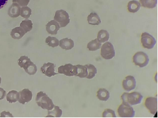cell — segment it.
<instances>
[{"instance_id":"1","label":"cell","mask_w":158,"mask_h":118,"mask_svg":"<svg viewBox=\"0 0 158 118\" xmlns=\"http://www.w3.org/2000/svg\"><path fill=\"white\" fill-rule=\"evenodd\" d=\"M35 100L38 106L44 109L51 110L54 106L52 100L42 91L37 93Z\"/></svg>"},{"instance_id":"2","label":"cell","mask_w":158,"mask_h":118,"mask_svg":"<svg viewBox=\"0 0 158 118\" xmlns=\"http://www.w3.org/2000/svg\"><path fill=\"white\" fill-rule=\"evenodd\" d=\"M19 65L24 69L25 72L30 75H34L37 71L35 64L32 62L28 57L23 56L20 57L18 61Z\"/></svg>"},{"instance_id":"3","label":"cell","mask_w":158,"mask_h":118,"mask_svg":"<svg viewBox=\"0 0 158 118\" xmlns=\"http://www.w3.org/2000/svg\"><path fill=\"white\" fill-rule=\"evenodd\" d=\"M143 98V96L140 93L136 92L131 93H125L121 96L123 103L130 105L140 104Z\"/></svg>"},{"instance_id":"4","label":"cell","mask_w":158,"mask_h":118,"mask_svg":"<svg viewBox=\"0 0 158 118\" xmlns=\"http://www.w3.org/2000/svg\"><path fill=\"white\" fill-rule=\"evenodd\" d=\"M54 19L58 23L60 28L64 27L70 22L69 14L63 10L56 11Z\"/></svg>"},{"instance_id":"5","label":"cell","mask_w":158,"mask_h":118,"mask_svg":"<svg viewBox=\"0 0 158 118\" xmlns=\"http://www.w3.org/2000/svg\"><path fill=\"white\" fill-rule=\"evenodd\" d=\"M133 59L135 65L141 68L148 65L149 61L148 55L144 52L142 51L136 53L134 56Z\"/></svg>"},{"instance_id":"6","label":"cell","mask_w":158,"mask_h":118,"mask_svg":"<svg viewBox=\"0 0 158 118\" xmlns=\"http://www.w3.org/2000/svg\"><path fill=\"white\" fill-rule=\"evenodd\" d=\"M101 55L106 60L111 59L115 56V51L111 43L108 42L102 45L101 49Z\"/></svg>"},{"instance_id":"7","label":"cell","mask_w":158,"mask_h":118,"mask_svg":"<svg viewBox=\"0 0 158 118\" xmlns=\"http://www.w3.org/2000/svg\"><path fill=\"white\" fill-rule=\"evenodd\" d=\"M118 112L119 116L122 117H133L135 113L133 107L123 103L119 107Z\"/></svg>"},{"instance_id":"8","label":"cell","mask_w":158,"mask_h":118,"mask_svg":"<svg viewBox=\"0 0 158 118\" xmlns=\"http://www.w3.org/2000/svg\"><path fill=\"white\" fill-rule=\"evenodd\" d=\"M58 73L67 76H76L77 73V68L76 66H73L70 63L67 64L59 67Z\"/></svg>"},{"instance_id":"9","label":"cell","mask_w":158,"mask_h":118,"mask_svg":"<svg viewBox=\"0 0 158 118\" xmlns=\"http://www.w3.org/2000/svg\"><path fill=\"white\" fill-rule=\"evenodd\" d=\"M141 41L143 47L148 49H152L156 42L154 37L147 32L142 34Z\"/></svg>"},{"instance_id":"10","label":"cell","mask_w":158,"mask_h":118,"mask_svg":"<svg viewBox=\"0 0 158 118\" xmlns=\"http://www.w3.org/2000/svg\"><path fill=\"white\" fill-rule=\"evenodd\" d=\"M145 105L151 114L155 115L156 113L158 108L157 98L152 97L147 98L145 101Z\"/></svg>"},{"instance_id":"11","label":"cell","mask_w":158,"mask_h":118,"mask_svg":"<svg viewBox=\"0 0 158 118\" xmlns=\"http://www.w3.org/2000/svg\"><path fill=\"white\" fill-rule=\"evenodd\" d=\"M54 64L51 63H45L41 68V71L43 74L49 77L55 76L58 74L55 72V67Z\"/></svg>"},{"instance_id":"12","label":"cell","mask_w":158,"mask_h":118,"mask_svg":"<svg viewBox=\"0 0 158 118\" xmlns=\"http://www.w3.org/2000/svg\"><path fill=\"white\" fill-rule=\"evenodd\" d=\"M124 89L127 92L134 89L136 86V82L135 78L131 76H128L125 78L123 82Z\"/></svg>"},{"instance_id":"13","label":"cell","mask_w":158,"mask_h":118,"mask_svg":"<svg viewBox=\"0 0 158 118\" xmlns=\"http://www.w3.org/2000/svg\"><path fill=\"white\" fill-rule=\"evenodd\" d=\"M19 103L24 105L28 103L32 99V94L30 90L28 89H24L19 92Z\"/></svg>"},{"instance_id":"14","label":"cell","mask_w":158,"mask_h":118,"mask_svg":"<svg viewBox=\"0 0 158 118\" xmlns=\"http://www.w3.org/2000/svg\"><path fill=\"white\" fill-rule=\"evenodd\" d=\"M60 28L59 24L55 20L50 21L46 25L47 31L51 35H56Z\"/></svg>"},{"instance_id":"15","label":"cell","mask_w":158,"mask_h":118,"mask_svg":"<svg viewBox=\"0 0 158 118\" xmlns=\"http://www.w3.org/2000/svg\"><path fill=\"white\" fill-rule=\"evenodd\" d=\"M21 7L17 3H13L8 10V14L12 18H17L20 15Z\"/></svg>"},{"instance_id":"16","label":"cell","mask_w":158,"mask_h":118,"mask_svg":"<svg viewBox=\"0 0 158 118\" xmlns=\"http://www.w3.org/2000/svg\"><path fill=\"white\" fill-rule=\"evenodd\" d=\"M26 34L24 30L20 26L12 29L10 35L13 39L19 40L22 38Z\"/></svg>"},{"instance_id":"17","label":"cell","mask_w":158,"mask_h":118,"mask_svg":"<svg viewBox=\"0 0 158 118\" xmlns=\"http://www.w3.org/2000/svg\"><path fill=\"white\" fill-rule=\"evenodd\" d=\"M59 46L62 49L66 50H71L74 47L73 40L68 38L63 39L59 41Z\"/></svg>"},{"instance_id":"18","label":"cell","mask_w":158,"mask_h":118,"mask_svg":"<svg viewBox=\"0 0 158 118\" xmlns=\"http://www.w3.org/2000/svg\"><path fill=\"white\" fill-rule=\"evenodd\" d=\"M88 21L89 24L98 25L101 23V21L98 15L95 13H91L88 16Z\"/></svg>"},{"instance_id":"19","label":"cell","mask_w":158,"mask_h":118,"mask_svg":"<svg viewBox=\"0 0 158 118\" xmlns=\"http://www.w3.org/2000/svg\"><path fill=\"white\" fill-rule=\"evenodd\" d=\"M19 94L17 91L13 90L10 91L7 94L6 99L10 103H15L19 99Z\"/></svg>"},{"instance_id":"20","label":"cell","mask_w":158,"mask_h":118,"mask_svg":"<svg viewBox=\"0 0 158 118\" xmlns=\"http://www.w3.org/2000/svg\"><path fill=\"white\" fill-rule=\"evenodd\" d=\"M127 7L130 12L134 13L137 12L140 9L141 5L138 1H132L128 3Z\"/></svg>"},{"instance_id":"21","label":"cell","mask_w":158,"mask_h":118,"mask_svg":"<svg viewBox=\"0 0 158 118\" xmlns=\"http://www.w3.org/2000/svg\"><path fill=\"white\" fill-rule=\"evenodd\" d=\"M97 97L99 100L106 101L110 97V93L105 89H100L97 92Z\"/></svg>"},{"instance_id":"22","label":"cell","mask_w":158,"mask_h":118,"mask_svg":"<svg viewBox=\"0 0 158 118\" xmlns=\"http://www.w3.org/2000/svg\"><path fill=\"white\" fill-rule=\"evenodd\" d=\"M102 45V43L98 40L97 39H96L88 43L87 45V48L90 51H95L100 49Z\"/></svg>"},{"instance_id":"23","label":"cell","mask_w":158,"mask_h":118,"mask_svg":"<svg viewBox=\"0 0 158 118\" xmlns=\"http://www.w3.org/2000/svg\"><path fill=\"white\" fill-rule=\"evenodd\" d=\"M62 114V111L59 107L54 106L52 109L48 111V115L46 117H60Z\"/></svg>"},{"instance_id":"24","label":"cell","mask_w":158,"mask_h":118,"mask_svg":"<svg viewBox=\"0 0 158 118\" xmlns=\"http://www.w3.org/2000/svg\"><path fill=\"white\" fill-rule=\"evenodd\" d=\"M32 25H33V24L32 23L31 20L26 19L22 21L20 26L24 30L25 33H27V32H30L32 30L33 28Z\"/></svg>"},{"instance_id":"25","label":"cell","mask_w":158,"mask_h":118,"mask_svg":"<svg viewBox=\"0 0 158 118\" xmlns=\"http://www.w3.org/2000/svg\"><path fill=\"white\" fill-rule=\"evenodd\" d=\"M110 34L107 31L102 30L98 33L97 39L101 43H104L110 39Z\"/></svg>"},{"instance_id":"26","label":"cell","mask_w":158,"mask_h":118,"mask_svg":"<svg viewBox=\"0 0 158 118\" xmlns=\"http://www.w3.org/2000/svg\"><path fill=\"white\" fill-rule=\"evenodd\" d=\"M142 6L149 9L155 8L157 4V0H140Z\"/></svg>"},{"instance_id":"27","label":"cell","mask_w":158,"mask_h":118,"mask_svg":"<svg viewBox=\"0 0 158 118\" xmlns=\"http://www.w3.org/2000/svg\"><path fill=\"white\" fill-rule=\"evenodd\" d=\"M88 70V74L86 78L89 79L93 78L97 73V69L95 67L91 64H86L85 65Z\"/></svg>"},{"instance_id":"28","label":"cell","mask_w":158,"mask_h":118,"mask_svg":"<svg viewBox=\"0 0 158 118\" xmlns=\"http://www.w3.org/2000/svg\"><path fill=\"white\" fill-rule=\"evenodd\" d=\"M77 68V73L76 76L81 78H86L88 76V72L86 67L85 65H76Z\"/></svg>"},{"instance_id":"29","label":"cell","mask_w":158,"mask_h":118,"mask_svg":"<svg viewBox=\"0 0 158 118\" xmlns=\"http://www.w3.org/2000/svg\"><path fill=\"white\" fill-rule=\"evenodd\" d=\"M45 42L49 46L52 48L58 46L59 44V40L56 37L50 36L47 37Z\"/></svg>"},{"instance_id":"30","label":"cell","mask_w":158,"mask_h":118,"mask_svg":"<svg viewBox=\"0 0 158 118\" xmlns=\"http://www.w3.org/2000/svg\"><path fill=\"white\" fill-rule=\"evenodd\" d=\"M31 14V10L29 7L27 6L21 8L20 15L22 17L28 19Z\"/></svg>"},{"instance_id":"31","label":"cell","mask_w":158,"mask_h":118,"mask_svg":"<svg viewBox=\"0 0 158 118\" xmlns=\"http://www.w3.org/2000/svg\"><path fill=\"white\" fill-rule=\"evenodd\" d=\"M103 117H116L115 112L110 109H107L103 112L102 114Z\"/></svg>"},{"instance_id":"32","label":"cell","mask_w":158,"mask_h":118,"mask_svg":"<svg viewBox=\"0 0 158 118\" xmlns=\"http://www.w3.org/2000/svg\"><path fill=\"white\" fill-rule=\"evenodd\" d=\"M30 0H13V3H17L21 7L27 6L28 5Z\"/></svg>"},{"instance_id":"33","label":"cell","mask_w":158,"mask_h":118,"mask_svg":"<svg viewBox=\"0 0 158 118\" xmlns=\"http://www.w3.org/2000/svg\"><path fill=\"white\" fill-rule=\"evenodd\" d=\"M1 117H13V116L11 114H10L9 112H6V111H3L1 113Z\"/></svg>"},{"instance_id":"34","label":"cell","mask_w":158,"mask_h":118,"mask_svg":"<svg viewBox=\"0 0 158 118\" xmlns=\"http://www.w3.org/2000/svg\"><path fill=\"white\" fill-rule=\"evenodd\" d=\"M6 95V91L2 88H0V100L4 99Z\"/></svg>"},{"instance_id":"35","label":"cell","mask_w":158,"mask_h":118,"mask_svg":"<svg viewBox=\"0 0 158 118\" xmlns=\"http://www.w3.org/2000/svg\"><path fill=\"white\" fill-rule=\"evenodd\" d=\"M8 1L9 0H0V10L6 6Z\"/></svg>"},{"instance_id":"36","label":"cell","mask_w":158,"mask_h":118,"mask_svg":"<svg viewBox=\"0 0 158 118\" xmlns=\"http://www.w3.org/2000/svg\"><path fill=\"white\" fill-rule=\"evenodd\" d=\"M2 81V79L1 77H0V85H1Z\"/></svg>"}]
</instances>
